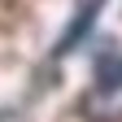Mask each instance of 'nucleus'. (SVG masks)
Wrapping results in <instances>:
<instances>
[{"label": "nucleus", "mask_w": 122, "mask_h": 122, "mask_svg": "<svg viewBox=\"0 0 122 122\" xmlns=\"http://www.w3.org/2000/svg\"><path fill=\"white\" fill-rule=\"evenodd\" d=\"M87 122H122V52L105 48L96 57V83L83 96Z\"/></svg>", "instance_id": "obj_1"}, {"label": "nucleus", "mask_w": 122, "mask_h": 122, "mask_svg": "<svg viewBox=\"0 0 122 122\" xmlns=\"http://www.w3.org/2000/svg\"><path fill=\"white\" fill-rule=\"evenodd\" d=\"M100 5H105V0H79V9H74L70 26L61 30V39L52 44V57H66V52H74V48H79V44L92 35V26H96V18H100Z\"/></svg>", "instance_id": "obj_2"}]
</instances>
